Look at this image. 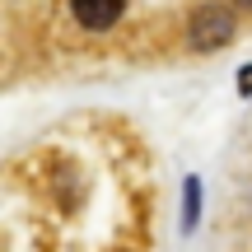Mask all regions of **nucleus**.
<instances>
[{
  "label": "nucleus",
  "mask_w": 252,
  "mask_h": 252,
  "mask_svg": "<svg viewBox=\"0 0 252 252\" xmlns=\"http://www.w3.org/2000/svg\"><path fill=\"white\" fill-rule=\"evenodd\" d=\"M234 33H238V14L224 0H206L187 24V47L191 52H220L224 42H234Z\"/></svg>",
  "instance_id": "f03ea898"
},
{
  "label": "nucleus",
  "mask_w": 252,
  "mask_h": 252,
  "mask_svg": "<svg viewBox=\"0 0 252 252\" xmlns=\"http://www.w3.org/2000/svg\"><path fill=\"white\" fill-rule=\"evenodd\" d=\"M196 215H201V178H187L182 182V234L196 229Z\"/></svg>",
  "instance_id": "20e7f679"
},
{
  "label": "nucleus",
  "mask_w": 252,
  "mask_h": 252,
  "mask_svg": "<svg viewBox=\"0 0 252 252\" xmlns=\"http://www.w3.org/2000/svg\"><path fill=\"white\" fill-rule=\"evenodd\" d=\"M33 196V187H19L14 196H0V252H140V243H135V234H122V238H108V234H84V238H70L75 234V220L80 215H89L94 206H98V187L89 191L84 201H75L70 210H65L61 220H56L52 229H37L33 220H42L47 215V201L37 196V206L24 215V224H9V220H19V210H24V201Z\"/></svg>",
  "instance_id": "f257e3e1"
},
{
  "label": "nucleus",
  "mask_w": 252,
  "mask_h": 252,
  "mask_svg": "<svg viewBox=\"0 0 252 252\" xmlns=\"http://www.w3.org/2000/svg\"><path fill=\"white\" fill-rule=\"evenodd\" d=\"M238 94H252V65H243V70H238Z\"/></svg>",
  "instance_id": "39448f33"
},
{
  "label": "nucleus",
  "mask_w": 252,
  "mask_h": 252,
  "mask_svg": "<svg viewBox=\"0 0 252 252\" xmlns=\"http://www.w3.org/2000/svg\"><path fill=\"white\" fill-rule=\"evenodd\" d=\"M70 9V24L89 37H108L112 28L131 14V0H65Z\"/></svg>",
  "instance_id": "7ed1b4c3"
}]
</instances>
